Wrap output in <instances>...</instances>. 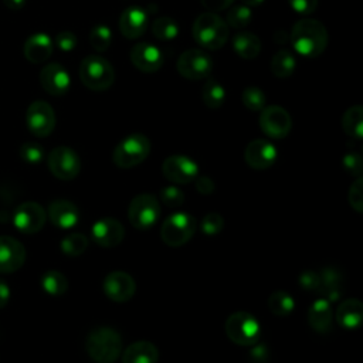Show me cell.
Listing matches in <instances>:
<instances>
[{"label": "cell", "instance_id": "obj_31", "mask_svg": "<svg viewBox=\"0 0 363 363\" xmlns=\"http://www.w3.org/2000/svg\"><path fill=\"white\" fill-rule=\"evenodd\" d=\"M201 99L207 108L217 109L225 101V89L217 79L207 78V81L203 85Z\"/></svg>", "mask_w": 363, "mask_h": 363}, {"label": "cell", "instance_id": "obj_18", "mask_svg": "<svg viewBox=\"0 0 363 363\" xmlns=\"http://www.w3.org/2000/svg\"><path fill=\"white\" fill-rule=\"evenodd\" d=\"M245 163L255 170H265L277 160V147L267 139L251 140L244 152Z\"/></svg>", "mask_w": 363, "mask_h": 363}, {"label": "cell", "instance_id": "obj_49", "mask_svg": "<svg viewBox=\"0 0 363 363\" xmlns=\"http://www.w3.org/2000/svg\"><path fill=\"white\" fill-rule=\"evenodd\" d=\"M6 7L13 10V11H17L20 9H23V6L26 4V0H3Z\"/></svg>", "mask_w": 363, "mask_h": 363}, {"label": "cell", "instance_id": "obj_11", "mask_svg": "<svg viewBox=\"0 0 363 363\" xmlns=\"http://www.w3.org/2000/svg\"><path fill=\"white\" fill-rule=\"evenodd\" d=\"M259 112L258 123L267 136L272 139H282L288 136L292 128V119L286 109L278 105H269L264 106Z\"/></svg>", "mask_w": 363, "mask_h": 363}, {"label": "cell", "instance_id": "obj_30", "mask_svg": "<svg viewBox=\"0 0 363 363\" xmlns=\"http://www.w3.org/2000/svg\"><path fill=\"white\" fill-rule=\"evenodd\" d=\"M271 72L277 78H288L294 74L296 68V60L295 55L288 50H279L271 60Z\"/></svg>", "mask_w": 363, "mask_h": 363}, {"label": "cell", "instance_id": "obj_14", "mask_svg": "<svg viewBox=\"0 0 363 363\" xmlns=\"http://www.w3.org/2000/svg\"><path fill=\"white\" fill-rule=\"evenodd\" d=\"M164 177L176 184L191 183L199 176L197 163L184 155H172L162 163Z\"/></svg>", "mask_w": 363, "mask_h": 363}, {"label": "cell", "instance_id": "obj_9", "mask_svg": "<svg viewBox=\"0 0 363 363\" xmlns=\"http://www.w3.org/2000/svg\"><path fill=\"white\" fill-rule=\"evenodd\" d=\"M176 68L186 79H204L208 78L213 71V58L200 48H189L177 58Z\"/></svg>", "mask_w": 363, "mask_h": 363}, {"label": "cell", "instance_id": "obj_45", "mask_svg": "<svg viewBox=\"0 0 363 363\" xmlns=\"http://www.w3.org/2000/svg\"><path fill=\"white\" fill-rule=\"evenodd\" d=\"M288 3L291 6V9L294 11H296L298 14L308 16L316 10L319 0H288Z\"/></svg>", "mask_w": 363, "mask_h": 363}, {"label": "cell", "instance_id": "obj_27", "mask_svg": "<svg viewBox=\"0 0 363 363\" xmlns=\"http://www.w3.org/2000/svg\"><path fill=\"white\" fill-rule=\"evenodd\" d=\"M157 359H159L157 347L147 340H139V342L130 343L122 354L123 363H156Z\"/></svg>", "mask_w": 363, "mask_h": 363}, {"label": "cell", "instance_id": "obj_1", "mask_svg": "<svg viewBox=\"0 0 363 363\" xmlns=\"http://www.w3.org/2000/svg\"><path fill=\"white\" fill-rule=\"evenodd\" d=\"M289 40L299 55L316 58L325 51L329 35L326 27L319 20L301 18L292 26Z\"/></svg>", "mask_w": 363, "mask_h": 363}, {"label": "cell", "instance_id": "obj_13", "mask_svg": "<svg viewBox=\"0 0 363 363\" xmlns=\"http://www.w3.org/2000/svg\"><path fill=\"white\" fill-rule=\"evenodd\" d=\"M47 220L44 207L35 201H24L13 213V224L23 234L38 233Z\"/></svg>", "mask_w": 363, "mask_h": 363}, {"label": "cell", "instance_id": "obj_47", "mask_svg": "<svg viewBox=\"0 0 363 363\" xmlns=\"http://www.w3.org/2000/svg\"><path fill=\"white\" fill-rule=\"evenodd\" d=\"M200 1L204 6V9H207L208 11H213V13L223 11L234 3V0H200Z\"/></svg>", "mask_w": 363, "mask_h": 363}, {"label": "cell", "instance_id": "obj_12", "mask_svg": "<svg viewBox=\"0 0 363 363\" xmlns=\"http://www.w3.org/2000/svg\"><path fill=\"white\" fill-rule=\"evenodd\" d=\"M26 125L34 136H48L55 128V113L52 106L41 99L31 102L26 112Z\"/></svg>", "mask_w": 363, "mask_h": 363}, {"label": "cell", "instance_id": "obj_21", "mask_svg": "<svg viewBox=\"0 0 363 363\" xmlns=\"http://www.w3.org/2000/svg\"><path fill=\"white\" fill-rule=\"evenodd\" d=\"M149 16L146 10L139 6H130L125 9L119 17V30L128 40L139 38L147 28Z\"/></svg>", "mask_w": 363, "mask_h": 363}, {"label": "cell", "instance_id": "obj_39", "mask_svg": "<svg viewBox=\"0 0 363 363\" xmlns=\"http://www.w3.org/2000/svg\"><path fill=\"white\" fill-rule=\"evenodd\" d=\"M18 155L23 159V162L28 164H37L44 159V149L41 145L35 142H26L20 146Z\"/></svg>", "mask_w": 363, "mask_h": 363}, {"label": "cell", "instance_id": "obj_20", "mask_svg": "<svg viewBox=\"0 0 363 363\" xmlns=\"http://www.w3.org/2000/svg\"><path fill=\"white\" fill-rule=\"evenodd\" d=\"M130 61L136 69L150 74L162 68L163 54L150 43H138L130 50Z\"/></svg>", "mask_w": 363, "mask_h": 363}, {"label": "cell", "instance_id": "obj_41", "mask_svg": "<svg viewBox=\"0 0 363 363\" xmlns=\"http://www.w3.org/2000/svg\"><path fill=\"white\" fill-rule=\"evenodd\" d=\"M200 227L206 235H217L224 227V220L217 211H210L203 217Z\"/></svg>", "mask_w": 363, "mask_h": 363}, {"label": "cell", "instance_id": "obj_17", "mask_svg": "<svg viewBox=\"0 0 363 363\" xmlns=\"http://www.w3.org/2000/svg\"><path fill=\"white\" fill-rule=\"evenodd\" d=\"M24 261V245L10 235H0V274H13L18 271Z\"/></svg>", "mask_w": 363, "mask_h": 363}, {"label": "cell", "instance_id": "obj_28", "mask_svg": "<svg viewBox=\"0 0 363 363\" xmlns=\"http://www.w3.org/2000/svg\"><path fill=\"white\" fill-rule=\"evenodd\" d=\"M233 48L242 60H254L261 52V40L250 31H240L233 38Z\"/></svg>", "mask_w": 363, "mask_h": 363}, {"label": "cell", "instance_id": "obj_23", "mask_svg": "<svg viewBox=\"0 0 363 363\" xmlns=\"http://www.w3.org/2000/svg\"><path fill=\"white\" fill-rule=\"evenodd\" d=\"M54 50V43L47 33L31 34L23 47V52L27 61L33 64H41L47 61Z\"/></svg>", "mask_w": 363, "mask_h": 363}, {"label": "cell", "instance_id": "obj_24", "mask_svg": "<svg viewBox=\"0 0 363 363\" xmlns=\"http://www.w3.org/2000/svg\"><path fill=\"white\" fill-rule=\"evenodd\" d=\"M47 214L50 221L58 228H71L79 220L78 207L72 201L64 199H57L51 201Z\"/></svg>", "mask_w": 363, "mask_h": 363}, {"label": "cell", "instance_id": "obj_25", "mask_svg": "<svg viewBox=\"0 0 363 363\" xmlns=\"http://www.w3.org/2000/svg\"><path fill=\"white\" fill-rule=\"evenodd\" d=\"M333 312L330 302L325 298L316 299L308 311L309 326L318 333H328L332 329Z\"/></svg>", "mask_w": 363, "mask_h": 363}, {"label": "cell", "instance_id": "obj_26", "mask_svg": "<svg viewBox=\"0 0 363 363\" xmlns=\"http://www.w3.org/2000/svg\"><path fill=\"white\" fill-rule=\"evenodd\" d=\"M336 322L346 328V329H354L360 326L363 319V303L357 298L345 299L335 312Z\"/></svg>", "mask_w": 363, "mask_h": 363}, {"label": "cell", "instance_id": "obj_34", "mask_svg": "<svg viewBox=\"0 0 363 363\" xmlns=\"http://www.w3.org/2000/svg\"><path fill=\"white\" fill-rule=\"evenodd\" d=\"M152 33L159 40L169 41L179 35V24L173 18L163 16L152 23Z\"/></svg>", "mask_w": 363, "mask_h": 363}, {"label": "cell", "instance_id": "obj_48", "mask_svg": "<svg viewBox=\"0 0 363 363\" xmlns=\"http://www.w3.org/2000/svg\"><path fill=\"white\" fill-rule=\"evenodd\" d=\"M10 301V286L6 281L0 279V309H3Z\"/></svg>", "mask_w": 363, "mask_h": 363}, {"label": "cell", "instance_id": "obj_42", "mask_svg": "<svg viewBox=\"0 0 363 363\" xmlns=\"http://www.w3.org/2000/svg\"><path fill=\"white\" fill-rule=\"evenodd\" d=\"M349 204L353 210L357 213L363 211V179L362 176H357L356 180L350 184L349 193H347Z\"/></svg>", "mask_w": 363, "mask_h": 363}, {"label": "cell", "instance_id": "obj_2", "mask_svg": "<svg viewBox=\"0 0 363 363\" xmlns=\"http://www.w3.org/2000/svg\"><path fill=\"white\" fill-rule=\"evenodd\" d=\"M191 33L194 41L207 50L223 48L230 35L225 20L213 11L199 14L193 23Z\"/></svg>", "mask_w": 363, "mask_h": 363}, {"label": "cell", "instance_id": "obj_7", "mask_svg": "<svg viewBox=\"0 0 363 363\" xmlns=\"http://www.w3.org/2000/svg\"><path fill=\"white\" fill-rule=\"evenodd\" d=\"M196 231V218L189 213H174L169 216L160 227V238L169 247L186 244Z\"/></svg>", "mask_w": 363, "mask_h": 363}, {"label": "cell", "instance_id": "obj_44", "mask_svg": "<svg viewBox=\"0 0 363 363\" xmlns=\"http://www.w3.org/2000/svg\"><path fill=\"white\" fill-rule=\"evenodd\" d=\"M54 43L61 51L68 52L77 47V35L72 31H61L55 35Z\"/></svg>", "mask_w": 363, "mask_h": 363}, {"label": "cell", "instance_id": "obj_35", "mask_svg": "<svg viewBox=\"0 0 363 363\" xmlns=\"http://www.w3.org/2000/svg\"><path fill=\"white\" fill-rule=\"evenodd\" d=\"M88 247L86 235L81 233H72L62 238L61 251L68 257H79Z\"/></svg>", "mask_w": 363, "mask_h": 363}, {"label": "cell", "instance_id": "obj_32", "mask_svg": "<svg viewBox=\"0 0 363 363\" xmlns=\"http://www.w3.org/2000/svg\"><path fill=\"white\" fill-rule=\"evenodd\" d=\"M41 286L43 289L52 295V296H60L62 294L67 292L68 289V281L65 278L64 274H61L60 271H55V269H51V271H47L43 277H41Z\"/></svg>", "mask_w": 363, "mask_h": 363}, {"label": "cell", "instance_id": "obj_22", "mask_svg": "<svg viewBox=\"0 0 363 363\" xmlns=\"http://www.w3.org/2000/svg\"><path fill=\"white\" fill-rule=\"evenodd\" d=\"M316 277L315 292H319L328 301H335L342 295L343 278L342 272L336 267H325L318 269Z\"/></svg>", "mask_w": 363, "mask_h": 363}, {"label": "cell", "instance_id": "obj_43", "mask_svg": "<svg viewBox=\"0 0 363 363\" xmlns=\"http://www.w3.org/2000/svg\"><path fill=\"white\" fill-rule=\"evenodd\" d=\"M342 166L343 169L353 174V176H362V169H363V162H362V156L357 152H349L343 156L342 159Z\"/></svg>", "mask_w": 363, "mask_h": 363}, {"label": "cell", "instance_id": "obj_37", "mask_svg": "<svg viewBox=\"0 0 363 363\" xmlns=\"http://www.w3.org/2000/svg\"><path fill=\"white\" fill-rule=\"evenodd\" d=\"M89 43L96 51H106L112 44V31L105 24H96L89 31Z\"/></svg>", "mask_w": 363, "mask_h": 363}, {"label": "cell", "instance_id": "obj_38", "mask_svg": "<svg viewBox=\"0 0 363 363\" xmlns=\"http://www.w3.org/2000/svg\"><path fill=\"white\" fill-rule=\"evenodd\" d=\"M241 101L244 106L250 111L259 112L265 106V94L258 86H247L241 94Z\"/></svg>", "mask_w": 363, "mask_h": 363}, {"label": "cell", "instance_id": "obj_5", "mask_svg": "<svg viewBox=\"0 0 363 363\" xmlns=\"http://www.w3.org/2000/svg\"><path fill=\"white\" fill-rule=\"evenodd\" d=\"M150 153V140L143 133H130L123 138L112 152V162L121 169L140 164Z\"/></svg>", "mask_w": 363, "mask_h": 363}, {"label": "cell", "instance_id": "obj_16", "mask_svg": "<svg viewBox=\"0 0 363 363\" xmlns=\"http://www.w3.org/2000/svg\"><path fill=\"white\" fill-rule=\"evenodd\" d=\"M102 289L111 301L121 303L129 301L135 295L136 282L128 272L115 271L105 277Z\"/></svg>", "mask_w": 363, "mask_h": 363}, {"label": "cell", "instance_id": "obj_36", "mask_svg": "<svg viewBox=\"0 0 363 363\" xmlns=\"http://www.w3.org/2000/svg\"><path fill=\"white\" fill-rule=\"evenodd\" d=\"M251 20H252V11L245 4L233 6L227 11V17H225L227 26L233 27V28H237V30L247 27L251 23Z\"/></svg>", "mask_w": 363, "mask_h": 363}, {"label": "cell", "instance_id": "obj_50", "mask_svg": "<svg viewBox=\"0 0 363 363\" xmlns=\"http://www.w3.org/2000/svg\"><path fill=\"white\" fill-rule=\"evenodd\" d=\"M240 1L248 7H255V6H259L264 3V0H240Z\"/></svg>", "mask_w": 363, "mask_h": 363}, {"label": "cell", "instance_id": "obj_29", "mask_svg": "<svg viewBox=\"0 0 363 363\" xmlns=\"http://www.w3.org/2000/svg\"><path fill=\"white\" fill-rule=\"evenodd\" d=\"M342 128L345 133L353 139H362L363 136V108L353 105L346 109L342 116Z\"/></svg>", "mask_w": 363, "mask_h": 363}, {"label": "cell", "instance_id": "obj_3", "mask_svg": "<svg viewBox=\"0 0 363 363\" xmlns=\"http://www.w3.org/2000/svg\"><path fill=\"white\" fill-rule=\"evenodd\" d=\"M85 347L94 362L113 363L122 353V337L115 329L101 326L88 333Z\"/></svg>", "mask_w": 363, "mask_h": 363}, {"label": "cell", "instance_id": "obj_15", "mask_svg": "<svg viewBox=\"0 0 363 363\" xmlns=\"http://www.w3.org/2000/svg\"><path fill=\"white\" fill-rule=\"evenodd\" d=\"M40 84L47 94L52 96H61L68 92L71 86V77L61 64L51 62L41 68Z\"/></svg>", "mask_w": 363, "mask_h": 363}, {"label": "cell", "instance_id": "obj_10", "mask_svg": "<svg viewBox=\"0 0 363 363\" xmlns=\"http://www.w3.org/2000/svg\"><path fill=\"white\" fill-rule=\"evenodd\" d=\"M47 164L52 176L60 180H72L81 172V159L68 146L54 147L47 157Z\"/></svg>", "mask_w": 363, "mask_h": 363}, {"label": "cell", "instance_id": "obj_6", "mask_svg": "<svg viewBox=\"0 0 363 363\" xmlns=\"http://www.w3.org/2000/svg\"><path fill=\"white\" fill-rule=\"evenodd\" d=\"M225 333L227 337L235 345L252 346L259 339L261 326L251 313L238 311L227 318Z\"/></svg>", "mask_w": 363, "mask_h": 363}, {"label": "cell", "instance_id": "obj_46", "mask_svg": "<svg viewBox=\"0 0 363 363\" xmlns=\"http://www.w3.org/2000/svg\"><path fill=\"white\" fill-rule=\"evenodd\" d=\"M194 184H196V189L199 193L201 194H210L214 191L216 186H214V182L208 177V176H197L194 180Z\"/></svg>", "mask_w": 363, "mask_h": 363}, {"label": "cell", "instance_id": "obj_8", "mask_svg": "<svg viewBox=\"0 0 363 363\" xmlns=\"http://www.w3.org/2000/svg\"><path fill=\"white\" fill-rule=\"evenodd\" d=\"M160 216V204L155 194L150 193H142L132 199L129 208H128V217L130 224L143 231L153 227Z\"/></svg>", "mask_w": 363, "mask_h": 363}, {"label": "cell", "instance_id": "obj_40", "mask_svg": "<svg viewBox=\"0 0 363 363\" xmlns=\"http://www.w3.org/2000/svg\"><path fill=\"white\" fill-rule=\"evenodd\" d=\"M159 199L167 207H179L184 201V193L177 186H164L159 191Z\"/></svg>", "mask_w": 363, "mask_h": 363}, {"label": "cell", "instance_id": "obj_19", "mask_svg": "<svg viewBox=\"0 0 363 363\" xmlns=\"http://www.w3.org/2000/svg\"><path fill=\"white\" fill-rule=\"evenodd\" d=\"M91 237L94 242L101 247H116L125 237V228L119 220L105 217L94 223L91 228Z\"/></svg>", "mask_w": 363, "mask_h": 363}, {"label": "cell", "instance_id": "obj_33", "mask_svg": "<svg viewBox=\"0 0 363 363\" xmlns=\"http://www.w3.org/2000/svg\"><path fill=\"white\" fill-rule=\"evenodd\" d=\"M268 308L274 315L286 316L295 308L294 298L285 291H275L268 298Z\"/></svg>", "mask_w": 363, "mask_h": 363}, {"label": "cell", "instance_id": "obj_4", "mask_svg": "<svg viewBox=\"0 0 363 363\" xmlns=\"http://www.w3.org/2000/svg\"><path fill=\"white\" fill-rule=\"evenodd\" d=\"M79 79L91 91H105L115 81V69L101 55H88L79 64Z\"/></svg>", "mask_w": 363, "mask_h": 363}]
</instances>
